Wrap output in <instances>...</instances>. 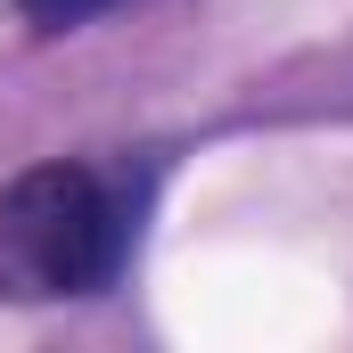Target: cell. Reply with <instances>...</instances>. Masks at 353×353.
Here are the masks:
<instances>
[{"mask_svg": "<svg viewBox=\"0 0 353 353\" xmlns=\"http://www.w3.org/2000/svg\"><path fill=\"white\" fill-rule=\"evenodd\" d=\"M157 189V148H83L17 165L0 181V304H90L123 288Z\"/></svg>", "mask_w": 353, "mask_h": 353, "instance_id": "6da1fadb", "label": "cell"}, {"mask_svg": "<svg viewBox=\"0 0 353 353\" xmlns=\"http://www.w3.org/2000/svg\"><path fill=\"white\" fill-rule=\"evenodd\" d=\"M8 8H17V25H25L33 41H66V33H90L99 17L132 8V0H8Z\"/></svg>", "mask_w": 353, "mask_h": 353, "instance_id": "7a4b0ae2", "label": "cell"}]
</instances>
